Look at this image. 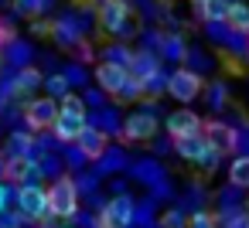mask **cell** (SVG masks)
Returning <instances> with one entry per match:
<instances>
[{
  "label": "cell",
  "instance_id": "obj_5",
  "mask_svg": "<svg viewBox=\"0 0 249 228\" xmlns=\"http://www.w3.org/2000/svg\"><path fill=\"white\" fill-rule=\"evenodd\" d=\"M167 92H171L178 102H191V99L201 96V79H198L191 68H178V72H171V79H167Z\"/></svg>",
  "mask_w": 249,
  "mask_h": 228
},
{
  "label": "cell",
  "instance_id": "obj_12",
  "mask_svg": "<svg viewBox=\"0 0 249 228\" xmlns=\"http://www.w3.org/2000/svg\"><path fill=\"white\" fill-rule=\"evenodd\" d=\"M75 143H79V150H82V157H86V160H96V157H103V153H106V143H109V140H106V133H103V130H96V126H89V123H86V130L79 133V140H75Z\"/></svg>",
  "mask_w": 249,
  "mask_h": 228
},
{
  "label": "cell",
  "instance_id": "obj_7",
  "mask_svg": "<svg viewBox=\"0 0 249 228\" xmlns=\"http://www.w3.org/2000/svg\"><path fill=\"white\" fill-rule=\"evenodd\" d=\"M55 116H58V102H55V96L31 99V102H28V109H24V119H28V126H31V130H52Z\"/></svg>",
  "mask_w": 249,
  "mask_h": 228
},
{
  "label": "cell",
  "instance_id": "obj_10",
  "mask_svg": "<svg viewBox=\"0 0 249 228\" xmlns=\"http://www.w3.org/2000/svg\"><path fill=\"white\" fill-rule=\"evenodd\" d=\"M201 136H205V140H208L218 153H229V150L239 143V133H235L232 126L218 123V119H215V123H205V126H201Z\"/></svg>",
  "mask_w": 249,
  "mask_h": 228
},
{
  "label": "cell",
  "instance_id": "obj_21",
  "mask_svg": "<svg viewBox=\"0 0 249 228\" xmlns=\"http://www.w3.org/2000/svg\"><path fill=\"white\" fill-rule=\"evenodd\" d=\"M212 221H215V218L201 211V214H195V218H191V228H212Z\"/></svg>",
  "mask_w": 249,
  "mask_h": 228
},
{
  "label": "cell",
  "instance_id": "obj_9",
  "mask_svg": "<svg viewBox=\"0 0 249 228\" xmlns=\"http://www.w3.org/2000/svg\"><path fill=\"white\" fill-rule=\"evenodd\" d=\"M52 130H55V136H58L62 143H75V140H79V133L86 130V116H79V113H65V109H58V116H55V123H52Z\"/></svg>",
  "mask_w": 249,
  "mask_h": 228
},
{
  "label": "cell",
  "instance_id": "obj_6",
  "mask_svg": "<svg viewBox=\"0 0 249 228\" xmlns=\"http://www.w3.org/2000/svg\"><path fill=\"white\" fill-rule=\"evenodd\" d=\"M126 21H130L126 0H103V4H99V28H103V31L123 34V31H126Z\"/></svg>",
  "mask_w": 249,
  "mask_h": 228
},
{
  "label": "cell",
  "instance_id": "obj_23",
  "mask_svg": "<svg viewBox=\"0 0 249 228\" xmlns=\"http://www.w3.org/2000/svg\"><path fill=\"white\" fill-rule=\"evenodd\" d=\"M4 204H7V191L0 187V211H4Z\"/></svg>",
  "mask_w": 249,
  "mask_h": 228
},
{
  "label": "cell",
  "instance_id": "obj_19",
  "mask_svg": "<svg viewBox=\"0 0 249 228\" xmlns=\"http://www.w3.org/2000/svg\"><path fill=\"white\" fill-rule=\"evenodd\" d=\"M45 85H48V92H52L55 99L69 96V79H65V75H52V79H45Z\"/></svg>",
  "mask_w": 249,
  "mask_h": 228
},
{
  "label": "cell",
  "instance_id": "obj_15",
  "mask_svg": "<svg viewBox=\"0 0 249 228\" xmlns=\"http://www.w3.org/2000/svg\"><path fill=\"white\" fill-rule=\"evenodd\" d=\"M28 170H31V160H28L24 153H18V157H11V160L4 163V174H7L11 180H24V177H28Z\"/></svg>",
  "mask_w": 249,
  "mask_h": 228
},
{
  "label": "cell",
  "instance_id": "obj_22",
  "mask_svg": "<svg viewBox=\"0 0 249 228\" xmlns=\"http://www.w3.org/2000/svg\"><path fill=\"white\" fill-rule=\"evenodd\" d=\"M7 38H11V31H7V28H4V24H0V45H4V41H7Z\"/></svg>",
  "mask_w": 249,
  "mask_h": 228
},
{
  "label": "cell",
  "instance_id": "obj_17",
  "mask_svg": "<svg viewBox=\"0 0 249 228\" xmlns=\"http://www.w3.org/2000/svg\"><path fill=\"white\" fill-rule=\"evenodd\" d=\"M225 7H229V0H198V14H201L205 21L225 17Z\"/></svg>",
  "mask_w": 249,
  "mask_h": 228
},
{
  "label": "cell",
  "instance_id": "obj_13",
  "mask_svg": "<svg viewBox=\"0 0 249 228\" xmlns=\"http://www.w3.org/2000/svg\"><path fill=\"white\" fill-rule=\"evenodd\" d=\"M222 21L229 24V31L249 34V4H246V0H232V4L225 7V17Z\"/></svg>",
  "mask_w": 249,
  "mask_h": 228
},
{
  "label": "cell",
  "instance_id": "obj_1",
  "mask_svg": "<svg viewBox=\"0 0 249 228\" xmlns=\"http://www.w3.org/2000/svg\"><path fill=\"white\" fill-rule=\"evenodd\" d=\"M79 211V187L72 177H58L48 187V214L55 218H72Z\"/></svg>",
  "mask_w": 249,
  "mask_h": 228
},
{
  "label": "cell",
  "instance_id": "obj_11",
  "mask_svg": "<svg viewBox=\"0 0 249 228\" xmlns=\"http://www.w3.org/2000/svg\"><path fill=\"white\" fill-rule=\"evenodd\" d=\"M201 116H195L191 109H178V113H171L167 116V133H171V140H178V136H191V133H201Z\"/></svg>",
  "mask_w": 249,
  "mask_h": 228
},
{
  "label": "cell",
  "instance_id": "obj_4",
  "mask_svg": "<svg viewBox=\"0 0 249 228\" xmlns=\"http://www.w3.org/2000/svg\"><path fill=\"white\" fill-rule=\"evenodd\" d=\"M130 225H133V197L120 194V197H113V201L103 208L99 228H130Z\"/></svg>",
  "mask_w": 249,
  "mask_h": 228
},
{
  "label": "cell",
  "instance_id": "obj_18",
  "mask_svg": "<svg viewBox=\"0 0 249 228\" xmlns=\"http://www.w3.org/2000/svg\"><path fill=\"white\" fill-rule=\"evenodd\" d=\"M41 82H45V79H41V72H35V68H24V72L18 75L14 89H18V92H35V89H38Z\"/></svg>",
  "mask_w": 249,
  "mask_h": 228
},
{
  "label": "cell",
  "instance_id": "obj_20",
  "mask_svg": "<svg viewBox=\"0 0 249 228\" xmlns=\"http://www.w3.org/2000/svg\"><path fill=\"white\" fill-rule=\"evenodd\" d=\"M58 109H65V113H79V116H86V102H82L79 96H72V92H69V96H62V106H58Z\"/></svg>",
  "mask_w": 249,
  "mask_h": 228
},
{
  "label": "cell",
  "instance_id": "obj_14",
  "mask_svg": "<svg viewBox=\"0 0 249 228\" xmlns=\"http://www.w3.org/2000/svg\"><path fill=\"white\" fill-rule=\"evenodd\" d=\"M130 75H133L137 82H147L150 75H157V62H154L150 55H137V58H133V68H130Z\"/></svg>",
  "mask_w": 249,
  "mask_h": 228
},
{
  "label": "cell",
  "instance_id": "obj_24",
  "mask_svg": "<svg viewBox=\"0 0 249 228\" xmlns=\"http://www.w3.org/2000/svg\"><path fill=\"white\" fill-rule=\"evenodd\" d=\"M246 228H249V221H246Z\"/></svg>",
  "mask_w": 249,
  "mask_h": 228
},
{
  "label": "cell",
  "instance_id": "obj_2",
  "mask_svg": "<svg viewBox=\"0 0 249 228\" xmlns=\"http://www.w3.org/2000/svg\"><path fill=\"white\" fill-rule=\"evenodd\" d=\"M174 150L184 157V160H191V163H201V167H215L218 163V150L201 136V133H191V136H178L174 140Z\"/></svg>",
  "mask_w": 249,
  "mask_h": 228
},
{
  "label": "cell",
  "instance_id": "obj_3",
  "mask_svg": "<svg viewBox=\"0 0 249 228\" xmlns=\"http://www.w3.org/2000/svg\"><path fill=\"white\" fill-rule=\"evenodd\" d=\"M154 136H157V116L154 113L137 109V113L126 116V123H123V140L126 143H147Z\"/></svg>",
  "mask_w": 249,
  "mask_h": 228
},
{
  "label": "cell",
  "instance_id": "obj_16",
  "mask_svg": "<svg viewBox=\"0 0 249 228\" xmlns=\"http://www.w3.org/2000/svg\"><path fill=\"white\" fill-rule=\"evenodd\" d=\"M229 180L235 187H249V157H235L229 167Z\"/></svg>",
  "mask_w": 249,
  "mask_h": 228
},
{
  "label": "cell",
  "instance_id": "obj_8",
  "mask_svg": "<svg viewBox=\"0 0 249 228\" xmlns=\"http://www.w3.org/2000/svg\"><path fill=\"white\" fill-rule=\"evenodd\" d=\"M18 208H21V214H28V218H45V214H48V191L38 187V184H21V191H18Z\"/></svg>",
  "mask_w": 249,
  "mask_h": 228
}]
</instances>
